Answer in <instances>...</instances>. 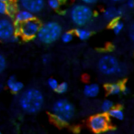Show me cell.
Returning <instances> with one entry per match:
<instances>
[{
	"instance_id": "1",
	"label": "cell",
	"mask_w": 134,
	"mask_h": 134,
	"mask_svg": "<svg viewBox=\"0 0 134 134\" xmlns=\"http://www.w3.org/2000/svg\"><path fill=\"white\" fill-rule=\"evenodd\" d=\"M44 95L37 88H29L23 91L18 99L21 109L27 114H37L44 106Z\"/></svg>"
},
{
	"instance_id": "2",
	"label": "cell",
	"mask_w": 134,
	"mask_h": 134,
	"mask_svg": "<svg viewBox=\"0 0 134 134\" xmlns=\"http://www.w3.org/2000/svg\"><path fill=\"white\" fill-rule=\"evenodd\" d=\"M97 68L101 74L108 77H121L124 76L127 71L125 66L111 54H105L101 56L98 60Z\"/></svg>"
},
{
	"instance_id": "3",
	"label": "cell",
	"mask_w": 134,
	"mask_h": 134,
	"mask_svg": "<svg viewBox=\"0 0 134 134\" xmlns=\"http://www.w3.org/2000/svg\"><path fill=\"white\" fill-rule=\"evenodd\" d=\"M52 116L58 124H67L75 116V107L69 100L59 99L52 106Z\"/></svg>"
},
{
	"instance_id": "4",
	"label": "cell",
	"mask_w": 134,
	"mask_h": 134,
	"mask_svg": "<svg viewBox=\"0 0 134 134\" xmlns=\"http://www.w3.org/2000/svg\"><path fill=\"white\" fill-rule=\"evenodd\" d=\"M95 13L90 5L84 4H77L71 7L69 16L74 25L77 27H84L92 21Z\"/></svg>"
},
{
	"instance_id": "5",
	"label": "cell",
	"mask_w": 134,
	"mask_h": 134,
	"mask_svg": "<svg viewBox=\"0 0 134 134\" xmlns=\"http://www.w3.org/2000/svg\"><path fill=\"white\" fill-rule=\"evenodd\" d=\"M62 34V27L55 21H50L41 25L37 38L44 44H52L60 37Z\"/></svg>"
},
{
	"instance_id": "6",
	"label": "cell",
	"mask_w": 134,
	"mask_h": 134,
	"mask_svg": "<svg viewBox=\"0 0 134 134\" xmlns=\"http://www.w3.org/2000/svg\"><path fill=\"white\" fill-rule=\"evenodd\" d=\"M40 27V23L36 18H34L24 24L16 26V35H20L23 38L27 40L33 39L37 36Z\"/></svg>"
},
{
	"instance_id": "7",
	"label": "cell",
	"mask_w": 134,
	"mask_h": 134,
	"mask_svg": "<svg viewBox=\"0 0 134 134\" xmlns=\"http://www.w3.org/2000/svg\"><path fill=\"white\" fill-rule=\"evenodd\" d=\"M88 126L90 130L96 133L103 132L109 127V119L107 114L99 113L93 115L88 120Z\"/></svg>"
},
{
	"instance_id": "8",
	"label": "cell",
	"mask_w": 134,
	"mask_h": 134,
	"mask_svg": "<svg viewBox=\"0 0 134 134\" xmlns=\"http://www.w3.org/2000/svg\"><path fill=\"white\" fill-rule=\"evenodd\" d=\"M14 35H16V26L7 18H0V40L9 41Z\"/></svg>"
},
{
	"instance_id": "9",
	"label": "cell",
	"mask_w": 134,
	"mask_h": 134,
	"mask_svg": "<svg viewBox=\"0 0 134 134\" xmlns=\"http://www.w3.org/2000/svg\"><path fill=\"white\" fill-rule=\"evenodd\" d=\"M18 5L22 7V9H25L34 15L42 11L45 5V1L44 0H18Z\"/></svg>"
},
{
	"instance_id": "10",
	"label": "cell",
	"mask_w": 134,
	"mask_h": 134,
	"mask_svg": "<svg viewBox=\"0 0 134 134\" xmlns=\"http://www.w3.org/2000/svg\"><path fill=\"white\" fill-rule=\"evenodd\" d=\"M122 15H123V9L120 7H109L103 11V18L106 21L109 22V24L112 23L113 21L120 19Z\"/></svg>"
},
{
	"instance_id": "11",
	"label": "cell",
	"mask_w": 134,
	"mask_h": 134,
	"mask_svg": "<svg viewBox=\"0 0 134 134\" xmlns=\"http://www.w3.org/2000/svg\"><path fill=\"white\" fill-rule=\"evenodd\" d=\"M15 25L19 26L21 24H24L26 22L29 21V20L34 19V15L32 13L28 12V11L25 10V9H20L18 10V12L15 15Z\"/></svg>"
},
{
	"instance_id": "12",
	"label": "cell",
	"mask_w": 134,
	"mask_h": 134,
	"mask_svg": "<svg viewBox=\"0 0 134 134\" xmlns=\"http://www.w3.org/2000/svg\"><path fill=\"white\" fill-rule=\"evenodd\" d=\"M7 88L10 90V91L16 94L21 92L24 88L23 83H22L21 81L16 80V77H14V76L10 77V78L7 80Z\"/></svg>"
},
{
	"instance_id": "13",
	"label": "cell",
	"mask_w": 134,
	"mask_h": 134,
	"mask_svg": "<svg viewBox=\"0 0 134 134\" xmlns=\"http://www.w3.org/2000/svg\"><path fill=\"white\" fill-rule=\"evenodd\" d=\"M100 91V88L97 83H90L84 87L83 93L87 98H95L99 95Z\"/></svg>"
},
{
	"instance_id": "14",
	"label": "cell",
	"mask_w": 134,
	"mask_h": 134,
	"mask_svg": "<svg viewBox=\"0 0 134 134\" xmlns=\"http://www.w3.org/2000/svg\"><path fill=\"white\" fill-rule=\"evenodd\" d=\"M73 32L74 35L77 36L80 40H88L92 35V32L90 29L84 27H77Z\"/></svg>"
},
{
	"instance_id": "15",
	"label": "cell",
	"mask_w": 134,
	"mask_h": 134,
	"mask_svg": "<svg viewBox=\"0 0 134 134\" xmlns=\"http://www.w3.org/2000/svg\"><path fill=\"white\" fill-rule=\"evenodd\" d=\"M122 87H123V85L121 83L115 82V83H109V84H108L106 86V88H107V91L110 95H119V94L121 93Z\"/></svg>"
},
{
	"instance_id": "16",
	"label": "cell",
	"mask_w": 134,
	"mask_h": 134,
	"mask_svg": "<svg viewBox=\"0 0 134 134\" xmlns=\"http://www.w3.org/2000/svg\"><path fill=\"white\" fill-rule=\"evenodd\" d=\"M108 117L113 119V120H122L124 119V112L120 108L114 107L109 113H108Z\"/></svg>"
},
{
	"instance_id": "17",
	"label": "cell",
	"mask_w": 134,
	"mask_h": 134,
	"mask_svg": "<svg viewBox=\"0 0 134 134\" xmlns=\"http://www.w3.org/2000/svg\"><path fill=\"white\" fill-rule=\"evenodd\" d=\"M110 28L115 35H119L124 29V23L120 19L113 21L112 23H110Z\"/></svg>"
},
{
	"instance_id": "18",
	"label": "cell",
	"mask_w": 134,
	"mask_h": 134,
	"mask_svg": "<svg viewBox=\"0 0 134 134\" xmlns=\"http://www.w3.org/2000/svg\"><path fill=\"white\" fill-rule=\"evenodd\" d=\"M113 108H114V103L110 99H105L104 101H102V103L100 105V109L104 114L109 113Z\"/></svg>"
},
{
	"instance_id": "19",
	"label": "cell",
	"mask_w": 134,
	"mask_h": 134,
	"mask_svg": "<svg viewBox=\"0 0 134 134\" xmlns=\"http://www.w3.org/2000/svg\"><path fill=\"white\" fill-rule=\"evenodd\" d=\"M74 32L72 31H66L64 33L61 34L60 38H61L62 42L64 43H69L70 41H72L73 37H74Z\"/></svg>"
},
{
	"instance_id": "20",
	"label": "cell",
	"mask_w": 134,
	"mask_h": 134,
	"mask_svg": "<svg viewBox=\"0 0 134 134\" xmlns=\"http://www.w3.org/2000/svg\"><path fill=\"white\" fill-rule=\"evenodd\" d=\"M18 12V8H16V5H15L13 2H9L7 3V14H8L9 16H15L16 13Z\"/></svg>"
},
{
	"instance_id": "21",
	"label": "cell",
	"mask_w": 134,
	"mask_h": 134,
	"mask_svg": "<svg viewBox=\"0 0 134 134\" xmlns=\"http://www.w3.org/2000/svg\"><path fill=\"white\" fill-rule=\"evenodd\" d=\"M68 90H69V85H68V83L67 82H61V83L58 84L56 91L59 94H64L68 91Z\"/></svg>"
},
{
	"instance_id": "22",
	"label": "cell",
	"mask_w": 134,
	"mask_h": 134,
	"mask_svg": "<svg viewBox=\"0 0 134 134\" xmlns=\"http://www.w3.org/2000/svg\"><path fill=\"white\" fill-rule=\"evenodd\" d=\"M58 81L56 80V79H53V78H50L49 80H48V88H50V90H55L56 91L57 90V88H58Z\"/></svg>"
},
{
	"instance_id": "23",
	"label": "cell",
	"mask_w": 134,
	"mask_h": 134,
	"mask_svg": "<svg viewBox=\"0 0 134 134\" xmlns=\"http://www.w3.org/2000/svg\"><path fill=\"white\" fill-rule=\"evenodd\" d=\"M48 5L52 9H58L60 7V3L58 0H48Z\"/></svg>"
},
{
	"instance_id": "24",
	"label": "cell",
	"mask_w": 134,
	"mask_h": 134,
	"mask_svg": "<svg viewBox=\"0 0 134 134\" xmlns=\"http://www.w3.org/2000/svg\"><path fill=\"white\" fill-rule=\"evenodd\" d=\"M5 67H7V60H5V58L2 54H0V73H2L5 70Z\"/></svg>"
},
{
	"instance_id": "25",
	"label": "cell",
	"mask_w": 134,
	"mask_h": 134,
	"mask_svg": "<svg viewBox=\"0 0 134 134\" xmlns=\"http://www.w3.org/2000/svg\"><path fill=\"white\" fill-rule=\"evenodd\" d=\"M7 3L0 2V15L7 14Z\"/></svg>"
},
{
	"instance_id": "26",
	"label": "cell",
	"mask_w": 134,
	"mask_h": 134,
	"mask_svg": "<svg viewBox=\"0 0 134 134\" xmlns=\"http://www.w3.org/2000/svg\"><path fill=\"white\" fill-rule=\"evenodd\" d=\"M129 37L131 38V40L133 42L134 44V22L131 25L130 27V29H129Z\"/></svg>"
},
{
	"instance_id": "27",
	"label": "cell",
	"mask_w": 134,
	"mask_h": 134,
	"mask_svg": "<svg viewBox=\"0 0 134 134\" xmlns=\"http://www.w3.org/2000/svg\"><path fill=\"white\" fill-rule=\"evenodd\" d=\"M84 5H94L96 4L97 2H99V0H80Z\"/></svg>"
},
{
	"instance_id": "28",
	"label": "cell",
	"mask_w": 134,
	"mask_h": 134,
	"mask_svg": "<svg viewBox=\"0 0 134 134\" xmlns=\"http://www.w3.org/2000/svg\"><path fill=\"white\" fill-rule=\"evenodd\" d=\"M126 7L129 9H134V0H126Z\"/></svg>"
},
{
	"instance_id": "29",
	"label": "cell",
	"mask_w": 134,
	"mask_h": 134,
	"mask_svg": "<svg viewBox=\"0 0 134 134\" xmlns=\"http://www.w3.org/2000/svg\"><path fill=\"white\" fill-rule=\"evenodd\" d=\"M42 62L44 64H48L50 62V56L49 55H45L42 58Z\"/></svg>"
},
{
	"instance_id": "30",
	"label": "cell",
	"mask_w": 134,
	"mask_h": 134,
	"mask_svg": "<svg viewBox=\"0 0 134 134\" xmlns=\"http://www.w3.org/2000/svg\"><path fill=\"white\" fill-rule=\"evenodd\" d=\"M18 35H14L10 38L9 42H18Z\"/></svg>"
},
{
	"instance_id": "31",
	"label": "cell",
	"mask_w": 134,
	"mask_h": 134,
	"mask_svg": "<svg viewBox=\"0 0 134 134\" xmlns=\"http://www.w3.org/2000/svg\"><path fill=\"white\" fill-rule=\"evenodd\" d=\"M130 92V88H128V87H126V86H123L122 87V91H121V93H123V94H128Z\"/></svg>"
},
{
	"instance_id": "32",
	"label": "cell",
	"mask_w": 134,
	"mask_h": 134,
	"mask_svg": "<svg viewBox=\"0 0 134 134\" xmlns=\"http://www.w3.org/2000/svg\"><path fill=\"white\" fill-rule=\"evenodd\" d=\"M109 1L112 2V3H120V2H121L122 0H109Z\"/></svg>"
},
{
	"instance_id": "33",
	"label": "cell",
	"mask_w": 134,
	"mask_h": 134,
	"mask_svg": "<svg viewBox=\"0 0 134 134\" xmlns=\"http://www.w3.org/2000/svg\"><path fill=\"white\" fill-rule=\"evenodd\" d=\"M11 0H0V2H4V3H9Z\"/></svg>"
},
{
	"instance_id": "34",
	"label": "cell",
	"mask_w": 134,
	"mask_h": 134,
	"mask_svg": "<svg viewBox=\"0 0 134 134\" xmlns=\"http://www.w3.org/2000/svg\"><path fill=\"white\" fill-rule=\"evenodd\" d=\"M59 1V3L61 4V3H66V2H68L69 0H58Z\"/></svg>"
},
{
	"instance_id": "35",
	"label": "cell",
	"mask_w": 134,
	"mask_h": 134,
	"mask_svg": "<svg viewBox=\"0 0 134 134\" xmlns=\"http://www.w3.org/2000/svg\"><path fill=\"white\" fill-rule=\"evenodd\" d=\"M0 134H2V132H1V131H0Z\"/></svg>"
}]
</instances>
